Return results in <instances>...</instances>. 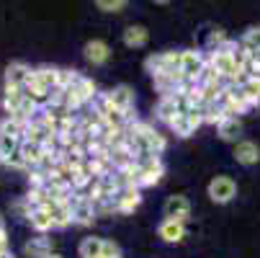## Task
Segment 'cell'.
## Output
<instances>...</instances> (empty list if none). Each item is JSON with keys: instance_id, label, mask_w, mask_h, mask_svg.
I'll list each match as a JSON object with an SVG mask.
<instances>
[{"instance_id": "25", "label": "cell", "mask_w": 260, "mask_h": 258, "mask_svg": "<svg viewBox=\"0 0 260 258\" xmlns=\"http://www.w3.org/2000/svg\"><path fill=\"white\" fill-rule=\"evenodd\" d=\"M240 91H242V96L247 98L250 106H257V103H260V80H257V78L242 80V83H240Z\"/></svg>"}, {"instance_id": "11", "label": "cell", "mask_w": 260, "mask_h": 258, "mask_svg": "<svg viewBox=\"0 0 260 258\" xmlns=\"http://www.w3.org/2000/svg\"><path fill=\"white\" fill-rule=\"evenodd\" d=\"M139 202H142V191H139L137 186H126V189H119V191L114 194L116 212H121V214L134 212V209L139 207Z\"/></svg>"}, {"instance_id": "15", "label": "cell", "mask_w": 260, "mask_h": 258, "mask_svg": "<svg viewBox=\"0 0 260 258\" xmlns=\"http://www.w3.org/2000/svg\"><path fill=\"white\" fill-rule=\"evenodd\" d=\"M157 235L165 240V243H183L185 240V222H175V219H162L160 227H157Z\"/></svg>"}, {"instance_id": "1", "label": "cell", "mask_w": 260, "mask_h": 258, "mask_svg": "<svg viewBox=\"0 0 260 258\" xmlns=\"http://www.w3.org/2000/svg\"><path fill=\"white\" fill-rule=\"evenodd\" d=\"M129 173H132V183L142 191V189L155 186V183L162 181L165 165L160 158H134V165L129 168Z\"/></svg>"}, {"instance_id": "27", "label": "cell", "mask_w": 260, "mask_h": 258, "mask_svg": "<svg viewBox=\"0 0 260 258\" xmlns=\"http://www.w3.org/2000/svg\"><path fill=\"white\" fill-rule=\"evenodd\" d=\"M18 147H21V139L0 134V163H3L6 158H11L13 153H18Z\"/></svg>"}, {"instance_id": "7", "label": "cell", "mask_w": 260, "mask_h": 258, "mask_svg": "<svg viewBox=\"0 0 260 258\" xmlns=\"http://www.w3.org/2000/svg\"><path fill=\"white\" fill-rule=\"evenodd\" d=\"M204 122H201V117H199V108L193 106L191 111H185V114H178L168 127L178 134V137H191V134H196V129L201 127Z\"/></svg>"}, {"instance_id": "31", "label": "cell", "mask_w": 260, "mask_h": 258, "mask_svg": "<svg viewBox=\"0 0 260 258\" xmlns=\"http://www.w3.org/2000/svg\"><path fill=\"white\" fill-rule=\"evenodd\" d=\"M103 258H121V250L114 240H106L103 238Z\"/></svg>"}, {"instance_id": "24", "label": "cell", "mask_w": 260, "mask_h": 258, "mask_svg": "<svg viewBox=\"0 0 260 258\" xmlns=\"http://www.w3.org/2000/svg\"><path fill=\"white\" fill-rule=\"evenodd\" d=\"M80 258H103V238H85L80 243Z\"/></svg>"}, {"instance_id": "21", "label": "cell", "mask_w": 260, "mask_h": 258, "mask_svg": "<svg viewBox=\"0 0 260 258\" xmlns=\"http://www.w3.org/2000/svg\"><path fill=\"white\" fill-rule=\"evenodd\" d=\"M28 225L39 233V235H47L49 230H52V219H49V214H47V209L44 207H36V209H31L28 212Z\"/></svg>"}, {"instance_id": "35", "label": "cell", "mask_w": 260, "mask_h": 258, "mask_svg": "<svg viewBox=\"0 0 260 258\" xmlns=\"http://www.w3.org/2000/svg\"><path fill=\"white\" fill-rule=\"evenodd\" d=\"M257 108H260V103H257Z\"/></svg>"}, {"instance_id": "30", "label": "cell", "mask_w": 260, "mask_h": 258, "mask_svg": "<svg viewBox=\"0 0 260 258\" xmlns=\"http://www.w3.org/2000/svg\"><path fill=\"white\" fill-rule=\"evenodd\" d=\"M3 165L16 168V170H26V160H23V155H21V147H18V153H13L11 158H6V160H3Z\"/></svg>"}, {"instance_id": "20", "label": "cell", "mask_w": 260, "mask_h": 258, "mask_svg": "<svg viewBox=\"0 0 260 258\" xmlns=\"http://www.w3.org/2000/svg\"><path fill=\"white\" fill-rule=\"evenodd\" d=\"M147 39H150V31H147L144 26H126L124 28V44L129 47V49H139V47H144L147 44Z\"/></svg>"}, {"instance_id": "28", "label": "cell", "mask_w": 260, "mask_h": 258, "mask_svg": "<svg viewBox=\"0 0 260 258\" xmlns=\"http://www.w3.org/2000/svg\"><path fill=\"white\" fill-rule=\"evenodd\" d=\"M126 6H129L126 0H98V3H95V8L103 11V13H119V11H124Z\"/></svg>"}, {"instance_id": "2", "label": "cell", "mask_w": 260, "mask_h": 258, "mask_svg": "<svg viewBox=\"0 0 260 258\" xmlns=\"http://www.w3.org/2000/svg\"><path fill=\"white\" fill-rule=\"evenodd\" d=\"M147 72L152 78L157 75H168V78H175V80H183L180 75V52H160V54H150L144 62Z\"/></svg>"}, {"instance_id": "33", "label": "cell", "mask_w": 260, "mask_h": 258, "mask_svg": "<svg viewBox=\"0 0 260 258\" xmlns=\"http://www.w3.org/2000/svg\"><path fill=\"white\" fill-rule=\"evenodd\" d=\"M0 235H6V225H3V217H0Z\"/></svg>"}, {"instance_id": "34", "label": "cell", "mask_w": 260, "mask_h": 258, "mask_svg": "<svg viewBox=\"0 0 260 258\" xmlns=\"http://www.w3.org/2000/svg\"><path fill=\"white\" fill-rule=\"evenodd\" d=\"M47 258H64V255H59V253H52V255H47Z\"/></svg>"}, {"instance_id": "32", "label": "cell", "mask_w": 260, "mask_h": 258, "mask_svg": "<svg viewBox=\"0 0 260 258\" xmlns=\"http://www.w3.org/2000/svg\"><path fill=\"white\" fill-rule=\"evenodd\" d=\"M0 258H16V255H13L11 250H6V253H0Z\"/></svg>"}, {"instance_id": "8", "label": "cell", "mask_w": 260, "mask_h": 258, "mask_svg": "<svg viewBox=\"0 0 260 258\" xmlns=\"http://www.w3.org/2000/svg\"><path fill=\"white\" fill-rule=\"evenodd\" d=\"M106 101L111 108H116L121 114H132L134 111V91L129 85H116L114 91L106 93Z\"/></svg>"}, {"instance_id": "9", "label": "cell", "mask_w": 260, "mask_h": 258, "mask_svg": "<svg viewBox=\"0 0 260 258\" xmlns=\"http://www.w3.org/2000/svg\"><path fill=\"white\" fill-rule=\"evenodd\" d=\"M31 80L49 96L52 91L59 88V70L57 67H49V65H42V67L31 70Z\"/></svg>"}, {"instance_id": "18", "label": "cell", "mask_w": 260, "mask_h": 258, "mask_svg": "<svg viewBox=\"0 0 260 258\" xmlns=\"http://www.w3.org/2000/svg\"><path fill=\"white\" fill-rule=\"evenodd\" d=\"M216 132L224 142H240V134H242V122L237 117H227L216 124Z\"/></svg>"}, {"instance_id": "3", "label": "cell", "mask_w": 260, "mask_h": 258, "mask_svg": "<svg viewBox=\"0 0 260 258\" xmlns=\"http://www.w3.org/2000/svg\"><path fill=\"white\" fill-rule=\"evenodd\" d=\"M67 96H70V103H72V108L75 111H83V108H88L90 103H93V98L98 96V91H95V83L90 80V78H85V75H75V80H72L67 88Z\"/></svg>"}, {"instance_id": "4", "label": "cell", "mask_w": 260, "mask_h": 258, "mask_svg": "<svg viewBox=\"0 0 260 258\" xmlns=\"http://www.w3.org/2000/svg\"><path fill=\"white\" fill-rule=\"evenodd\" d=\"M67 209H70V219H72V225H93V219H95V209H93V202L83 194H72L67 199Z\"/></svg>"}, {"instance_id": "29", "label": "cell", "mask_w": 260, "mask_h": 258, "mask_svg": "<svg viewBox=\"0 0 260 258\" xmlns=\"http://www.w3.org/2000/svg\"><path fill=\"white\" fill-rule=\"evenodd\" d=\"M227 42H230V36H227L224 28H214L209 34V49H219V47H224Z\"/></svg>"}, {"instance_id": "6", "label": "cell", "mask_w": 260, "mask_h": 258, "mask_svg": "<svg viewBox=\"0 0 260 258\" xmlns=\"http://www.w3.org/2000/svg\"><path fill=\"white\" fill-rule=\"evenodd\" d=\"M237 196V183L230 176H214L209 183V199L214 204H227Z\"/></svg>"}, {"instance_id": "23", "label": "cell", "mask_w": 260, "mask_h": 258, "mask_svg": "<svg viewBox=\"0 0 260 258\" xmlns=\"http://www.w3.org/2000/svg\"><path fill=\"white\" fill-rule=\"evenodd\" d=\"M155 114H157V119H160L162 124H170V122L178 117V108H175V101H173V96H162V98L157 101Z\"/></svg>"}, {"instance_id": "10", "label": "cell", "mask_w": 260, "mask_h": 258, "mask_svg": "<svg viewBox=\"0 0 260 258\" xmlns=\"http://www.w3.org/2000/svg\"><path fill=\"white\" fill-rule=\"evenodd\" d=\"M191 217V202L183 194H175L165 202V219H175V222H188Z\"/></svg>"}, {"instance_id": "22", "label": "cell", "mask_w": 260, "mask_h": 258, "mask_svg": "<svg viewBox=\"0 0 260 258\" xmlns=\"http://www.w3.org/2000/svg\"><path fill=\"white\" fill-rule=\"evenodd\" d=\"M26 127H28V122L16 119V117H6L3 122H0V134H6V137H16V139H21V142H23Z\"/></svg>"}, {"instance_id": "5", "label": "cell", "mask_w": 260, "mask_h": 258, "mask_svg": "<svg viewBox=\"0 0 260 258\" xmlns=\"http://www.w3.org/2000/svg\"><path fill=\"white\" fill-rule=\"evenodd\" d=\"M206 67V57L196 49H183L180 52V75L185 83H196L201 70Z\"/></svg>"}, {"instance_id": "19", "label": "cell", "mask_w": 260, "mask_h": 258, "mask_svg": "<svg viewBox=\"0 0 260 258\" xmlns=\"http://www.w3.org/2000/svg\"><path fill=\"white\" fill-rule=\"evenodd\" d=\"M23 250H26V255H31V258H47V255L54 253V250H52V240H49L47 235L31 238V240L23 245Z\"/></svg>"}, {"instance_id": "12", "label": "cell", "mask_w": 260, "mask_h": 258, "mask_svg": "<svg viewBox=\"0 0 260 258\" xmlns=\"http://www.w3.org/2000/svg\"><path fill=\"white\" fill-rule=\"evenodd\" d=\"M31 80V67L26 62H11L6 67V88H23Z\"/></svg>"}, {"instance_id": "14", "label": "cell", "mask_w": 260, "mask_h": 258, "mask_svg": "<svg viewBox=\"0 0 260 258\" xmlns=\"http://www.w3.org/2000/svg\"><path fill=\"white\" fill-rule=\"evenodd\" d=\"M44 209H47V214H49V219H52V230L57 227V230H62V227H67V225H72V219H70V209H67V202H47L44 204Z\"/></svg>"}, {"instance_id": "16", "label": "cell", "mask_w": 260, "mask_h": 258, "mask_svg": "<svg viewBox=\"0 0 260 258\" xmlns=\"http://www.w3.org/2000/svg\"><path fill=\"white\" fill-rule=\"evenodd\" d=\"M83 52H85V60H88L90 65H106L108 57H111V47H108L103 39H93V42H88Z\"/></svg>"}, {"instance_id": "26", "label": "cell", "mask_w": 260, "mask_h": 258, "mask_svg": "<svg viewBox=\"0 0 260 258\" xmlns=\"http://www.w3.org/2000/svg\"><path fill=\"white\" fill-rule=\"evenodd\" d=\"M240 47H242L245 52H255V49H260V26H252V28L245 31V36L240 39Z\"/></svg>"}, {"instance_id": "13", "label": "cell", "mask_w": 260, "mask_h": 258, "mask_svg": "<svg viewBox=\"0 0 260 258\" xmlns=\"http://www.w3.org/2000/svg\"><path fill=\"white\" fill-rule=\"evenodd\" d=\"M232 155H235V160L240 165H255L260 160V147L252 139H240V142H235V153Z\"/></svg>"}, {"instance_id": "17", "label": "cell", "mask_w": 260, "mask_h": 258, "mask_svg": "<svg viewBox=\"0 0 260 258\" xmlns=\"http://www.w3.org/2000/svg\"><path fill=\"white\" fill-rule=\"evenodd\" d=\"M49 153V147H44V145H36V142H21V155H23V160H26V170H31V168H36L42 160H44V155Z\"/></svg>"}]
</instances>
